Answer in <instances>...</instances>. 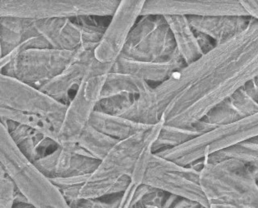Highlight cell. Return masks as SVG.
Here are the masks:
<instances>
[{"label":"cell","instance_id":"e0dca14e","mask_svg":"<svg viewBox=\"0 0 258 208\" xmlns=\"http://www.w3.org/2000/svg\"><path fill=\"white\" fill-rule=\"evenodd\" d=\"M194 31L209 36L216 45L232 40L247 29L252 19L248 16H217L187 17Z\"/></svg>","mask_w":258,"mask_h":208},{"label":"cell","instance_id":"83f0119b","mask_svg":"<svg viewBox=\"0 0 258 208\" xmlns=\"http://www.w3.org/2000/svg\"><path fill=\"white\" fill-rule=\"evenodd\" d=\"M200 134L195 130L177 128L163 124L152 145V152L155 154L162 150L175 148Z\"/></svg>","mask_w":258,"mask_h":208},{"label":"cell","instance_id":"5bb4252c","mask_svg":"<svg viewBox=\"0 0 258 208\" xmlns=\"http://www.w3.org/2000/svg\"><path fill=\"white\" fill-rule=\"evenodd\" d=\"M100 161L92 158L80 146L72 149L59 146L53 152L33 162L36 168L49 180L75 176H90Z\"/></svg>","mask_w":258,"mask_h":208},{"label":"cell","instance_id":"277c9868","mask_svg":"<svg viewBox=\"0 0 258 208\" xmlns=\"http://www.w3.org/2000/svg\"><path fill=\"white\" fill-rule=\"evenodd\" d=\"M0 165L23 195L36 207L71 208L60 190L21 152L1 122Z\"/></svg>","mask_w":258,"mask_h":208},{"label":"cell","instance_id":"4316f807","mask_svg":"<svg viewBox=\"0 0 258 208\" xmlns=\"http://www.w3.org/2000/svg\"><path fill=\"white\" fill-rule=\"evenodd\" d=\"M177 195L148 185L137 186L129 208H169Z\"/></svg>","mask_w":258,"mask_h":208},{"label":"cell","instance_id":"74e56055","mask_svg":"<svg viewBox=\"0 0 258 208\" xmlns=\"http://www.w3.org/2000/svg\"><path fill=\"white\" fill-rule=\"evenodd\" d=\"M214 206L215 208H258V207H248V206H236V205L231 204H214L210 205Z\"/></svg>","mask_w":258,"mask_h":208},{"label":"cell","instance_id":"836d02e7","mask_svg":"<svg viewBox=\"0 0 258 208\" xmlns=\"http://www.w3.org/2000/svg\"><path fill=\"white\" fill-rule=\"evenodd\" d=\"M196 39H197L198 43L201 48L202 52L204 54L208 53L210 51H212L215 47L217 46L216 43L214 42V40L212 38H210L209 36L200 33V32H196Z\"/></svg>","mask_w":258,"mask_h":208},{"label":"cell","instance_id":"52a82bcc","mask_svg":"<svg viewBox=\"0 0 258 208\" xmlns=\"http://www.w3.org/2000/svg\"><path fill=\"white\" fill-rule=\"evenodd\" d=\"M120 0H0V17L31 20L111 16Z\"/></svg>","mask_w":258,"mask_h":208},{"label":"cell","instance_id":"44dd1931","mask_svg":"<svg viewBox=\"0 0 258 208\" xmlns=\"http://www.w3.org/2000/svg\"><path fill=\"white\" fill-rule=\"evenodd\" d=\"M40 36L34 27V20L16 17H0V40L3 56H7L23 43Z\"/></svg>","mask_w":258,"mask_h":208},{"label":"cell","instance_id":"5b68a950","mask_svg":"<svg viewBox=\"0 0 258 208\" xmlns=\"http://www.w3.org/2000/svg\"><path fill=\"white\" fill-rule=\"evenodd\" d=\"M258 136V114L200 134L181 146L155 154L181 166H189L238 142Z\"/></svg>","mask_w":258,"mask_h":208},{"label":"cell","instance_id":"4dcf8cb0","mask_svg":"<svg viewBox=\"0 0 258 208\" xmlns=\"http://www.w3.org/2000/svg\"><path fill=\"white\" fill-rule=\"evenodd\" d=\"M228 99L232 108L242 118H248L258 114V100L250 96L242 86L235 91Z\"/></svg>","mask_w":258,"mask_h":208},{"label":"cell","instance_id":"cb8c5ba5","mask_svg":"<svg viewBox=\"0 0 258 208\" xmlns=\"http://www.w3.org/2000/svg\"><path fill=\"white\" fill-rule=\"evenodd\" d=\"M238 160L258 167V136L238 142L211 154L204 159V163H215L224 160Z\"/></svg>","mask_w":258,"mask_h":208},{"label":"cell","instance_id":"9a60e30c","mask_svg":"<svg viewBox=\"0 0 258 208\" xmlns=\"http://www.w3.org/2000/svg\"><path fill=\"white\" fill-rule=\"evenodd\" d=\"M95 47L83 45L79 56L54 78L41 85L39 90L57 102L68 106L95 60Z\"/></svg>","mask_w":258,"mask_h":208},{"label":"cell","instance_id":"2e32d148","mask_svg":"<svg viewBox=\"0 0 258 208\" xmlns=\"http://www.w3.org/2000/svg\"><path fill=\"white\" fill-rule=\"evenodd\" d=\"M34 27L49 47L55 49L74 51L83 45H92L88 44L83 29L72 19L34 20Z\"/></svg>","mask_w":258,"mask_h":208},{"label":"cell","instance_id":"ab89813d","mask_svg":"<svg viewBox=\"0 0 258 208\" xmlns=\"http://www.w3.org/2000/svg\"><path fill=\"white\" fill-rule=\"evenodd\" d=\"M209 208H215V207H214V206H210Z\"/></svg>","mask_w":258,"mask_h":208},{"label":"cell","instance_id":"1f68e13d","mask_svg":"<svg viewBox=\"0 0 258 208\" xmlns=\"http://www.w3.org/2000/svg\"><path fill=\"white\" fill-rule=\"evenodd\" d=\"M20 190L0 165V208H12Z\"/></svg>","mask_w":258,"mask_h":208},{"label":"cell","instance_id":"d590c367","mask_svg":"<svg viewBox=\"0 0 258 208\" xmlns=\"http://www.w3.org/2000/svg\"><path fill=\"white\" fill-rule=\"evenodd\" d=\"M240 3L246 14L252 19L258 20L257 0H240Z\"/></svg>","mask_w":258,"mask_h":208},{"label":"cell","instance_id":"7a4b0ae2","mask_svg":"<svg viewBox=\"0 0 258 208\" xmlns=\"http://www.w3.org/2000/svg\"><path fill=\"white\" fill-rule=\"evenodd\" d=\"M162 125L163 120L117 142L81 186L79 198H101L124 192L140 154L153 145Z\"/></svg>","mask_w":258,"mask_h":208},{"label":"cell","instance_id":"8d00e7d4","mask_svg":"<svg viewBox=\"0 0 258 208\" xmlns=\"http://www.w3.org/2000/svg\"><path fill=\"white\" fill-rule=\"evenodd\" d=\"M12 208H37L35 205L31 203L29 201H16Z\"/></svg>","mask_w":258,"mask_h":208},{"label":"cell","instance_id":"e575fe53","mask_svg":"<svg viewBox=\"0 0 258 208\" xmlns=\"http://www.w3.org/2000/svg\"><path fill=\"white\" fill-rule=\"evenodd\" d=\"M209 207L204 205L200 204V202L190 200L188 198L182 197H176L175 200L173 201L171 206L169 208H204Z\"/></svg>","mask_w":258,"mask_h":208},{"label":"cell","instance_id":"6da1fadb","mask_svg":"<svg viewBox=\"0 0 258 208\" xmlns=\"http://www.w3.org/2000/svg\"><path fill=\"white\" fill-rule=\"evenodd\" d=\"M258 76V20L169 79L137 96L120 117L144 125L193 130L215 106Z\"/></svg>","mask_w":258,"mask_h":208},{"label":"cell","instance_id":"3957f363","mask_svg":"<svg viewBox=\"0 0 258 208\" xmlns=\"http://www.w3.org/2000/svg\"><path fill=\"white\" fill-rule=\"evenodd\" d=\"M258 167L238 160L204 163L200 183L209 205L258 207Z\"/></svg>","mask_w":258,"mask_h":208},{"label":"cell","instance_id":"ba28073f","mask_svg":"<svg viewBox=\"0 0 258 208\" xmlns=\"http://www.w3.org/2000/svg\"><path fill=\"white\" fill-rule=\"evenodd\" d=\"M119 57L135 61L169 62L181 57L165 16H140Z\"/></svg>","mask_w":258,"mask_h":208},{"label":"cell","instance_id":"9c48e42d","mask_svg":"<svg viewBox=\"0 0 258 208\" xmlns=\"http://www.w3.org/2000/svg\"><path fill=\"white\" fill-rule=\"evenodd\" d=\"M83 48L74 51L52 48L24 49L19 52L1 72L39 88L64 70Z\"/></svg>","mask_w":258,"mask_h":208},{"label":"cell","instance_id":"d6a6232c","mask_svg":"<svg viewBox=\"0 0 258 208\" xmlns=\"http://www.w3.org/2000/svg\"><path fill=\"white\" fill-rule=\"evenodd\" d=\"M121 194H113L101 198H79L69 203L71 208H118Z\"/></svg>","mask_w":258,"mask_h":208},{"label":"cell","instance_id":"d6986e66","mask_svg":"<svg viewBox=\"0 0 258 208\" xmlns=\"http://www.w3.org/2000/svg\"><path fill=\"white\" fill-rule=\"evenodd\" d=\"M4 126L16 146L32 163L59 147L56 141L29 126L12 122H7Z\"/></svg>","mask_w":258,"mask_h":208},{"label":"cell","instance_id":"8fae6325","mask_svg":"<svg viewBox=\"0 0 258 208\" xmlns=\"http://www.w3.org/2000/svg\"><path fill=\"white\" fill-rule=\"evenodd\" d=\"M0 107L37 114L60 129L67 106L57 102L38 88L0 72Z\"/></svg>","mask_w":258,"mask_h":208},{"label":"cell","instance_id":"30bf717a","mask_svg":"<svg viewBox=\"0 0 258 208\" xmlns=\"http://www.w3.org/2000/svg\"><path fill=\"white\" fill-rule=\"evenodd\" d=\"M200 171L152 154L142 184L210 206L200 183Z\"/></svg>","mask_w":258,"mask_h":208},{"label":"cell","instance_id":"7402d4cb","mask_svg":"<svg viewBox=\"0 0 258 208\" xmlns=\"http://www.w3.org/2000/svg\"><path fill=\"white\" fill-rule=\"evenodd\" d=\"M89 125L117 141L126 139L150 126L137 123L123 117L114 116L96 110L93 112Z\"/></svg>","mask_w":258,"mask_h":208},{"label":"cell","instance_id":"4fadbf2b","mask_svg":"<svg viewBox=\"0 0 258 208\" xmlns=\"http://www.w3.org/2000/svg\"><path fill=\"white\" fill-rule=\"evenodd\" d=\"M147 15L185 17L248 16L240 0H145L141 16Z\"/></svg>","mask_w":258,"mask_h":208},{"label":"cell","instance_id":"7c38bea8","mask_svg":"<svg viewBox=\"0 0 258 208\" xmlns=\"http://www.w3.org/2000/svg\"><path fill=\"white\" fill-rule=\"evenodd\" d=\"M145 0H120L94 50L95 60L113 64L120 56L132 29L141 16Z\"/></svg>","mask_w":258,"mask_h":208},{"label":"cell","instance_id":"ffe728a7","mask_svg":"<svg viewBox=\"0 0 258 208\" xmlns=\"http://www.w3.org/2000/svg\"><path fill=\"white\" fill-rule=\"evenodd\" d=\"M165 17L173 34L177 52L185 64H191L204 56L187 17L179 16Z\"/></svg>","mask_w":258,"mask_h":208},{"label":"cell","instance_id":"8992f818","mask_svg":"<svg viewBox=\"0 0 258 208\" xmlns=\"http://www.w3.org/2000/svg\"><path fill=\"white\" fill-rule=\"evenodd\" d=\"M113 64H102L93 60L78 90L67 106L66 114L57 134V143L63 148L72 149L83 130L89 125L90 118L100 99L106 76Z\"/></svg>","mask_w":258,"mask_h":208},{"label":"cell","instance_id":"ac0fdd59","mask_svg":"<svg viewBox=\"0 0 258 208\" xmlns=\"http://www.w3.org/2000/svg\"><path fill=\"white\" fill-rule=\"evenodd\" d=\"M185 65L186 64L181 57L173 59L169 62L135 61L119 57L113 64L111 72L133 75L149 84L155 82L159 84L169 79L173 72L179 70Z\"/></svg>","mask_w":258,"mask_h":208},{"label":"cell","instance_id":"f35d334b","mask_svg":"<svg viewBox=\"0 0 258 208\" xmlns=\"http://www.w3.org/2000/svg\"><path fill=\"white\" fill-rule=\"evenodd\" d=\"M4 56H3L2 53V48H1V40H0V59H2Z\"/></svg>","mask_w":258,"mask_h":208},{"label":"cell","instance_id":"484cf974","mask_svg":"<svg viewBox=\"0 0 258 208\" xmlns=\"http://www.w3.org/2000/svg\"><path fill=\"white\" fill-rule=\"evenodd\" d=\"M118 142L88 125L79 137L77 145L92 158L101 161Z\"/></svg>","mask_w":258,"mask_h":208},{"label":"cell","instance_id":"603a6c76","mask_svg":"<svg viewBox=\"0 0 258 208\" xmlns=\"http://www.w3.org/2000/svg\"><path fill=\"white\" fill-rule=\"evenodd\" d=\"M153 88L151 84L142 79L127 73L110 72L106 76L100 99L120 94L139 96Z\"/></svg>","mask_w":258,"mask_h":208},{"label":"cell","instance_id":"f1b7e54d","mask_svg":"<svg viewBox=\"0 0 258 208\" xmlns=\"http://www.w3.org/2000/svg\"><path fill=\"white\" fill-rule=\"evenodd\" d=\"M244 118H242L236 110L232 108L229 100L227 98L210 110L200 121L212 130L220 126L232 124Z\"/></svg>","mask_w":258,"mask_h":208},{"label":"cell","instance_id":"f546056e","mask_svg":"<svg viewBox=\"0 0 258 208\" xmlns=\"http://www.w3.org/2000/svg\"><path fill=\"white\" fill-rule=\"evenodd\" d=\"M137 96L120 94L99 99L95 110L104 114L120 117L132 106Z\"/></svg>","mask_w":258,"mask_h":208},{"label":"cell","instance_id":"d4e9b609","mask_svg":"<svg viewBox=\"0 0 258 208\" xmlns=\"http://www.w3.org/2000/svg\"><path fill=\"white\" fill-rule=\"evenodd\" d=\"M0 122L4 125L7 122H12L29 126L57 142L59 129L48 119L37 114L19 112L0 107Z\"/></svg>","mask_w":258,"mask_h":208}]
</instances>
